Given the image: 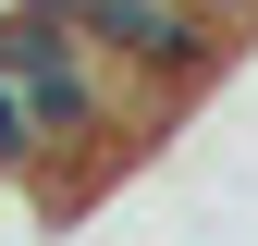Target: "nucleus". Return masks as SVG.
Listing matches in <instances>:
<instances>
[{
	"instance_id": "nucleus-1",
	"label": "nucleus",
	"mask_w": 258,
	"mask_h": 246,
	"mask_svg": "<svg viewBox=\"0 0 258 246\" xmlns=\"http://www.w3.org/2000/svg\"><path fill=\"white\" fill-rule=\"evenodd\" d=\"M74 25L148 86L160 111H184L197 86H221V61L246 49V25L221 13V0H74Z\"/></svg>"
},
{
	"instance_id": "nucleus-2",
	"label": "nucleus",
	"mask_w": 258,
	"mask_h": 246,
	"mask_svg": "<svg viewBox=\"0 0 258 246\" xmlns=\"http://www.w3.org/2000/svg\"><path fill=\"white\" fill-rule=\"evenodd\" d=\"M0 172H25V184L49 172V136H37V111H25V86H13V74H0ZM37 197H49V184H37Z\"/></svg>"
}]
</instances>
